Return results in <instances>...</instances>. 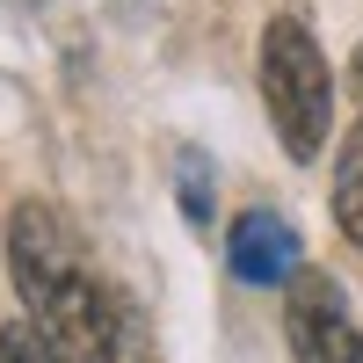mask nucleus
Returning <instances> with one entry per match:
<instances>
[{
  "instance_id": "1",
  "label": "nucleus",
  "mask_w": 363,
  "mask_h": 363,
  "mask_svg": "<svg viewBox=\"0 0 363 363\" xmlns=\"http://www.w3.org/2000/svg\"><path fill=\"white\" fill-rule=\"evenodd\" d=\"M262 95H269V124H277L284 153L313 160L327 145V124H335V80H327V58L306 22L277 15L262 29Z\"/></svg>"
},
{
  "instance_id": "2",
  "label": "nucleus",
  "mask_w": 363,
  "mask_h": 363,
  "mask_svg": "<svg viewBox=\"0 0 363 363\" xmlns=\"http://www.w3.org/2000/svg\"><path fill=\"white\" fill-rule=\"evenodd\" d=\"M29 313H37L29 327L44 335L51 363H116V313H109V298H102V284L87 269H73L66 284H51Z\"/></svg>"
},
{
  "instance_id": "3",
  "label": "nucleus",
  "mask_w": 363,
  "mask_h": 363,
  "mask_svg": "<svg viewBox=\"0 0 363 363\" xmlns=\"http://www.w3.org/2000/svg\"><path fill=\"white\" fill-rule=\"evenodd\" d=\"M8 262H15V291L37 306L51 284H66L80 269V247H73V233L51 203H22L8 218Z\"/></svg>"
},
{
  "instance_id": "4",
  "label": "nucleus",
  "mask_w": 363,
  "mask_h": 363,
  "mask_svg": "<svg viewBox=\"0 0 363 363\" xmlns=\"http://www.w3.org/2000/svg\"><path fill=\"white\" fill-rule=\"evenodd\" d=\"M284 320H291V356L298 363H363V335H356L342 291L327 277H298Z\"/></svg>"
},
{
  "instance_id": "5",
  "label": "nucleus",
  "mask_w": 363,
  "mask_h": 363,
  "mask_svg": "<svg viewBox=\"0 0 363 363\" xmlns=\"http://www.w3.org/2000/svg\"><path fill=\"white\" fill-rule=\"evenodd\" d=\"M233 277L240 284H298V269H306V255H298V233L277 218V211H247V218H233Z\"/></svg>"
},
{
  "instance_id": "6",
  "label": "nucleus",
  "mask_w": 363,
  "mask_h": 363,
  "mask_svg": "<svg viewBox=\"0 0 363 363\" xmlns=\"http://www.w3.org/2000/svg\"><path fill=\"white\" fill-rule=\"evenodd\" d=\"M335 225L363 247V116L342 138V167H335Z\"/></svg>"
},
{
  "instance_id": "7",
  "label": "nucleus",
  "mask_w": 363,
  "mask_h": 363,
  "mask_svg": "<svg viewBox=\"0 0 363 363\" xmlns=\"http://www.w3.org/2000/svg\"><path fill=\"white\" fill-rule=\"evenodd\" d=\"M174 174H182V211H189V225H211V167H203V153H182Z\"/></svg>"
},
{
  "instance_id": "8",
  "label": "nucleus",
  "mask_w": 363,
  "mask_h": 363,
  "mask_svg": "<svg viewBox=\"0 0 363 363\" xmlns=\"http://www.w3.org/2000/svg\"><path fill=\"white\" fill-rule=\"evenodd\" d=\"M0 363H51V349H44V335L29 320H8L0 327Z\"/></svg>"
},
{
  "instance_id": "9",
  "label": "nucleus",
  "mask_w": 363,
  "mask_h": 363,
  "mask_svg": "<svg viewBox=\"0 0 363 363\" xmlns=\"http://www.w3.org/2000/svg\"><path fill=\"white\" fill-rule=\"evenodd\" d=\"M349 80H356V102H363V51H356V66H349Z\"/></svg>"
}]
</instances>
